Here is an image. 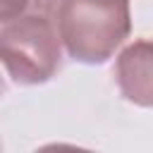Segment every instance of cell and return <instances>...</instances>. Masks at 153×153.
Returning <instances> with one entry per match:
<instances>
[{"mask_svg": "<svg viewBox=\"0 0 153 153\" xmlns=\"http://www.w3.org/2000/svg\"><path fill=\"white\" fill-rule=\"evenodd\" d=\"M53 19L69 60L105 65L131 36L129 0H57Z\"/></svg>", "mask_w": 153, "mask_h": 153, "instance_id": "6da1fadb", "label": "cell"}, {"mask_svg": "<svg viewBox=\"0 0 153 153\" xmlns=\"http://www.w3.org/2000/svg\"><path fill=\"white\" fill-rule=\"evenodd\" d=\"M57 0H0V24L17 19L29 12H48L53 14Z\"/></svg>", "mask_w": 153, "mask_h": 153, "instance_id": "277c9868", "label": "cell"}, {"mask_svg": "<svg viewBox=\"0 0 153 153\" xmlns=\"http://www.w3.org/2000/svg\"><path fill=\"white\" fill-rule=\"evenodd\" d=\"M120 96L136 108H153V38L127 41L112 67Z\"/></svg>", "mask_w": 153, "mask_h": 153, "instance_id": "3957f363", "label": "cell"}, {"mask_svg": "<svg viewBox=\"0 0 153 153\" xmlns=\"http://www.w3.org/2000/svg\"><path fill=\"white\" fill-rule=\"evenodd\" d=\"M65 45L53 14L29 12L0 26V60L12 84H48L62 67Z\"/></svg>", "mask_w": 153, "mask_h": 153, "instance_id": "7a4b0ae2", "label": "cell"}]
</instances>
